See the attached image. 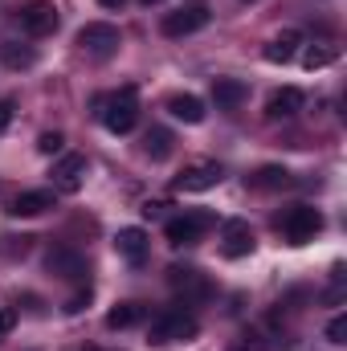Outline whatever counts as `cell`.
<instances>
[{
    "mask_svg": "<svg viewBox=\"0 0 347 351\" xmlns=\"http://www.w3.org/2000/svg\"><path fill=\"white\" fill-rule=\"evenodd\" d=\"M98 119L110 135H127L135 123H139V90L123 86L115 94H102L98 98Z\"/></svg>",
    "mask_w": 347,
    "mask_h": 351,
    "instance_id": "6da1fadb",
    "label": "cell"
},
{
    "mask_svg": "<svg viewBox=\"0 0 347 351\" xmlns=\"http://www.w3.org/2000/svg\"><path fill=\"white\" fill-rule=\"evenodd\" d=\"M196 331H200V323L188 311H164V315L152 319L147 343H156V348H164V343H188V339H196Z\"/></svg>",
    "mask_w": 347,
    "mask_h": 351,
    "instance_id": "7a4b0ae2",
    "label": "cell"
},
{
    "mask_svg": "<svg viewBox=\"0 0 347 351\" xmlns=\"http://www.w3.org/2000/svg\"><path fill=\"white\" fill-rule=\"evenodd\" d=\"M278 229L286 233L290 245H307V241H315L323 233V213L315 204H294V208H286L278 217Z\"/></svg>",
    "mask_w": 347,
    "mask_h": 351,
    "instance_id": "3957f363",
    "label": "cell"
},
{
    "mask_svg": "<svg viewBox=\"0 0 347 351\" xmlns=\"http://www.w3.org/2000/svg\"><path fill=\"white\" fill-rule=\"evenodd\" d=\"M119 45H123V33H119L115 25H106V21H90V25L78 29V49L90 53V58H98V62L115 58Z\"/></svg>",
    "mask_w": 347,
    "mask_h": 351,
    "instance_id": "277c9868",
    "label": "cell"
},
{
    "mask_svg": "<svg viewBox=\"0 0 347 351\" xmlns=\"http://www.w3.org/2000/svg\"><path fill=\"white\" fill-rule=\"evenodd\" d=\"M225 180V168L217 164V160H196V164H188L184 172L172 180L176 192H208V188H217Z\"/></svg>",
    "mask_w": 347,
    "mask_h": 351,
    "instance_id": "5b68a950",
    "label": "cell"
},
{
    "mask_svg": "<svg viewBox=\"0 0 347 351\" xmlns=\"http://www.w3.org/2000/svg\"><path fill=\"white\" fill-rule=\"evenodd\" d=\"M45 269L53 278H66V282H86L90 262H86V254H78L74 245H53L45 254Z\"/></svg>",
    "mask_w": 347,
    "mask_h": 351,
    "instance_id": "8992f818",
    "label": "cell"
},
{
    "mask_svg": "<svg viewBox=\"0 0 347 351\" xmlns=\"http://www.w3.org/2000/svg\"><path fill=\"white\" fill-rule=\"evenodd\" d=\"M208 8L204 4H188V8H176L164 16V25H160V33L164 37H192V33H200L204 25H208Z\"/></svg>",
    "mask_w": 347,
    "mask_h": 351,
    "instance_id": "52a82bcc",
    "label": "cell"
},
{
    "mask_svg": "<svg viewBox=\"0 0 347 351\" xmlns=\"http://www.w3.org/2000/svg\"><path fill=\"white\" fill-rule=\"evenodd\" d=\"M208 225H213L208 213H184V217H172L164 225V237H168V245H196Z\"/></svg>",
    "mask_w": 347,
    "mask_h": 351,
    "instance_id": "ba28073f",
    "label": "cell"
},
{
    "mask_svg": "<svg viewBox=\"0 0 347 351\" xmlns=\"http://www.w3.org/2000/svg\"><path fill=\"white\" fill-rule=\"evenodd\" d=\"M16 21H21V29H25L29 37H45V33L58 29V8H53V0H29V4L16 12Z\"/></svg>",
    "mask_w": 347,
    "mask_h": 351,
    "instance_id": "9c48e42d",
    "label": "cell"
},
{
    "mask_svg": "<svg viewBox=\"0 0 347 351\" xmlns=\"http://www.w3.org/2000/svg\"><path fill=\"white\" fill-rule=\"evenodd\" d=\"M254 245H258V237H254V229H250V221H225L221 225V254L225 258H250L254 254Z\"/></svg>",
    "mask_w": 347,
    "mask_h": 351,
    "instance_id": "30bf717a",
    "label": "cell"
},
{
    "mask_svg": "<svg viewBox=\"0 0 347 351\" xmlns=\"http://www.w3.org/2000/svg\"><path fill=\"white\" fill-rule=\"evenodd\" d=\"M53 192H78L82 184H86V156H78V152H70V156H62L58 164H53Z\"/></svg>",
    "mask_w": 347,
    "mask_h": 351,
    "instance_id": "8fae6325",
    "label": "cell"
},
{
    "mask_svg": "<svg viewBox=\"0 0 347 351\" xmlns=\"http://www.w3.org/2000/svg\"><path fill=\"white\" fill-rule=\"evenodd\" d=\"M147 245H152V241H147V233H143L139 225H127V229H119V237H115V254L131 265L147 262Z\"/></svg>",
    "mask_w": 347,
    "mask_h": 351,
    "instance_id": "7c38bea8",
    "label": "cell"
},
{
    "mask_svg": "<svg viewBox=\"0 0 347 351\" xmlns=\"http://www.w3.org/2000/svg\"><path fill=\"white\" fill-rule=\"evenodd\" d=\"M302 102H307V94L298 86H282V90H274L270 94V102H265V119H294L298 110H302Z\"/></svg>",
    "mask_w": 347,
    "mask_h": 351,
    "instance_id": "4fadbf2b",
    "label": "cell"
},
{
    "mask_svg": "<svg viewBox=\"0 0 347 351\" xmlns=\"http://www.w3.org/2000/svg\"><path fill=\"white\" fill-rule=\"evenodd\" d=\"M168 282H172V290H180L184 298H208V282H204V274L196 265H172L168 269Z\"/></svg>",
    "mask_w": 347,
    "mask_h": 351,
    "instance_id": "5bb4252c",
    "label": "cell"
},
{
    "mask_svg": "<svg viewBox=\"0 0 347 351\" xmlns=\"http://www.w3.org/2000/svg\"><path fill=\"white\" fill-rule=\"evenodd\" d=\"M58 200H53V192L49 188H29V192H21L12 204H8V213L12 217H41V213H49Z\"/></svg>",
    "mask_w": 347,
    "mask_h": 351,
    "instance_id": "9a60e30c",
    "label": "cell"
},
{
    "mask_svg": "<svg viewBox=\"0 0 347 351\" xmlns=\"http://www.w3.org/2000/svg\"><path fill=\"white\" fill-rule=\"evenodd\" d=\"M246 98H250L246 82H237V78H213V102H217V110H237Z\"/></svg>",
    "mask_w": 347,
    "mask_h": 351,
    "instance_id": "2e32d148",
    "label": "cell"
},
{
    "mask_svg": "<svg viewBox=\"0 0 347 351\" xmlns=\"http://www.w3.org/2000/svg\"><path fill=\"white\" fill-rule=\"evenodd\" d=\"M250 184L261 188V192H286V188H294L298 180H294V172H286L282 164H265V168H258V172L250 176Z\"/></svg>",
    "mask_w": 347,
    "mask_h": 351,
    "instance_id": "e0dca14e",
    "label": "cell"
},
{
    "mask_svg": "<svg viewBox=\"0 0 347 351\" xmlns=\"http://www.w3.org/2000/svg\"><path fill=\"white\" fill-rule=\"evenodd\" d=\"M298 45H302V33L298 29H282L270 45H265V62H274V66H286L294 53H298Z\"/></svg>",
    "mask_w": 347,
    "mask_h": 351,
    "instance_id": "ac0fdd59",
    "label": "cell"
},
{
    "mask_svg": "<svg viewBox=\"0 0 347 351\" xmlns=\"http://www.w3.org/2000/svg\"><path fill=\"white\" fill-rule=\"evenodd\" d=\"M143 315H147L143 302H119V306L106 311V327H110V331H127V327L143 323Z\"/></svg>",
    "mask_w": 347,
    "mask_h": 351,
    "instance_id": "d6986e66",
    "label": "cell"
},
{
    "mask_svg": "<svg viewBox=\"0 0 347 351\" xmlns=\"http://www.w3.org/2000/svg\"><path fill=\"white\" fill-rule=\"evenodd\" d=\"M168 110H172V119H180V123H204V102L196 94H172L168 98Z\"/></svg>",
    "mask_w": 347,
    "mask_h": 351,
    "instance_id": "ffe728a7",
    "label": "cell"
},
{
    "mask_svg": "<svg viewBox=\"0 0 347 351\" xmlns=\"http://www.w3.org/2000/svg\"><path fill=\"white\" fill-rule=\"evenodd\" d=\"M143 152H147L152 160H168V156H172V131L152 127V131L143 135Z\"/></svg>",
    "mask_w": 347,
    "mask_h": 351,
    "instance_id": "44dd1931",
    "label": "cell"
},
{
    "mask_svg": "<svg viewBox=\"0 0 347 351\" xmlns=\"http://www.w3.org/2000/svg\"><path fill=\"white\" fill-rule=\"evenodd\" d=\"M335 58H339V49H335V45H311V49L302 53V66H307V70H327Z\"/></svg>",
    "mask_w": 347,
    "mask_h": 351,
    "instance_id": "7402d4cb",
    "label": "cell"
},
{
    "mask_svg": "<svg viewBox=\"0 0 347 351\" xmlns=\"http://www.w3.org/2000/svg\"><path fill=\"white\" fill-rule=\"evenodd\" d=\"M37 62V53L33 49H21V45H4V66L8 70H29Z\"/></svg>",
    "mask_w": 347,
    "mask_h": 351,
    "instance_id": "603a6c76",
    "label": "cell"
},
{
    "mask_svg": "<svg viewBox=\"0 0 347 351\" xmlns=\"http://www.w3.org/2000/svg\"><path fill=\"white\" fill-rule=\"evenodd\" d=\"M90 298H94V290L82 286V290H74V294L66 298V306H62V311H66V315H82V311L90 306Z\"/></svg>",
    "mask_w": 347,
    "mask_h": 351,
    "instance_id": "cb8c5ba5",
    "label": "cell"
},
{
    "mask_svg": "<svg viewBox=\"0 0 347 351\" xmlns=\"http://www.w3.org/2000/svg\"><path fill=\"white\" fill-rule=\"evenodd\" d=\"M66 147V135L62 131H41V139H37V152L41 156H53V152H62Z\"/></svg>",
    "mask_w": 347,
    "mask_h": 351,
    "instance_id": "d4e9b609",
    "label": "cell"
},
{
    "mask_svg": "<svg viewBox=\"0 0 347 351\" xmlns=\"http://www.w3.org/2000/svg\"><path fill=\"white\" fill-rule=\"evenodd\" d=\"M225 351H270V343H265L261 335H254V331H250V335H241L237 343H229Z\"/></svg>",
    "mask_w": 347,
    "mask_h": 351,
    "instance_id": "484cf974",
    "label": "cell"
},
{
    "mask_svg": "<svg viewBox=\"0 0 347 351\" xmlns=\"http://www.w3.org/2000/svg\"><path fill=\"white\" fill-rule=\"evenodd\" d=\"M29 245H33V237H4V245H0V254H8V258H25L29 254Z\"/></svg>",
    "mask_w": 347,
    "mask_h": 351,
    "instance_id": "4316f807",
    "label": "cell"
},
{
    "mask_svg": "<svg viewBox=\"0 0 347 351\" xmlns=\"http://www.w3.org/2000/svg\"><path fill=\"white\" fill-rule=\"evenodd\" d=\"M327 339H331V343H347V315H335V319L327 323Z\"/></svg>",
    "mask_w": 347,
    "mask_h": 351,
    "instance_id": "83f0119b",
    "label": "cell"
},
{
    "mask_svg": "<svg viewBox=\"0 0 347 351\" xmlns=\"http://www.w3.org/2000/svg\"><path fill=\"white\" fill-rule=\"evenodd\" d=\"M12 327H16V311L12 306H0V339L12 335Z\"/></svg>",
    "mask_w": 347,
    "mask_h": 351,
    "instance_id": "f1b7e54d",
    "label": "cell"
},
{
    "mask_svg": "<svg viewBox=\"0 0 347 351\" xmlns=\"http://www.w3.org/2000/svg\"><path fill=\"white\" fill-rule=\"evenodd\" d=\"M8 123H12V102L0 98V131H8Z\"/></svg>",
    "mask_w": 347,
    "mask_h": 351,
    "instance_id": "f546056e",
    "label": "cell"
},
{
    "mask_svg": "<svg viewBox=\"0 0 347 351\" xmlns=\"http://www.w3.org/2000/svg\"><path fill=\"white\" fill-rule=\"evenodd\" d=\"M98 4H102V8H115V12H119V8H123L127 0H98Z\"/></svg>",
    "mask_w": 347,
    "mask_h": 351,
    "instance_id": "4dcf8cb0",
    "label": "cell"
},
{
    "mask_svg": "<svg viewBox=\"0 0 347 351\" xmlns=\"http://www.w3.org/2000/svg\"><path fill=\"white\" fill-rule=\"evenodd\" d=\"M82 351H106V348H82Z\"/></svg>",
    "mask_w": 347,
    "mask_h": 351,
    "instance_id": "1f68e13d",
    "label": "cell"
},
{
    "mask_svg": "<svg viewBox=\"0 0 347 351\" xmlns=\"http://www.w3.org/2000/svg\"><path fill=\"white\" fill-rule=\"evenodd\" d=\"M143 4H160V0H143Z\"/></svg>",
    "mask_w": 347,
    "mask_h": 351,
    "instance_id": "d6a6232c",
    "label": "cell"
}]
</instances>
